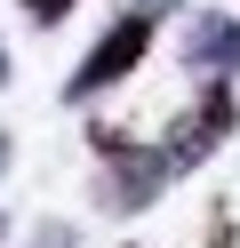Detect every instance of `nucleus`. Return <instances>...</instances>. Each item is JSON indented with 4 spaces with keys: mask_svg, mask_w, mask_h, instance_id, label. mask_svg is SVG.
Listing matches in <instances>:
<instances>
[{
    "mask_svg": "<svg viewBox=\"0 0 240 248\" xmlns=\"http://www.w3.org/2000/svg\"><path fill=\"white\" fill-rule=\"evenodd\" d=\"M168 176H176V168H168L160 144H136L128 128H96V208H104V216L152 208Z\"/></svg>",
    "mask_w": 240,
    "mask_h": 248,
    "instance_id": "f257e3e1",
    "label": "nucleus"
},
{
    "mask_svg": "<svg viewBox=\"0 0 240 248\" xmlns=\"http://www.w3.org/2000/svg\"><path fill=\"white\" fill-rule=\"evenodd\" d=\"M144 48H152V16L120 8V16H112V32H104V40H96V48L72 64V80H64V104H88V96H104L112 80H128V72L144 64Z\"/></svg>",
    "mask_w": 240,
    "mask_h": 248,
    "instance_id": "f03ea898",
    "label": "nucleus"
},
{
    "mask_svg": "<svg viewBox=\"0 0 240 248\" xmlns=\"http://www.w3.org/2000/svg\"><path fill=\"white\" fill-rule=\"evenodd\" d=\"M232 120H240V104H232V88H224V80H208L200 96H192L184 112H176L168 128H160V152H168V168H200L208 152H216L224 136H232Z\"/></svg>",
    "mask_w": 240,
    "mask_h": 248,
    "instance_id": "7ed1b4c3",
    "label": "nucleus"
},
{
    "mask_svg": "<svg viewBox=\"0 0 240 248\" xmlns=\"http://www.w3.org/2000/svg\"><path fill=\"white\" fill-rule=\"evenodd\" d=\"M176 56H184V72L232 80V72H240V16H224V8H200V16H184V40H176Z\"/></svg>",
    "mask_w": 240,
    "mask_h": 248,
    "instance_id": "20e7f679",
    "label": "nucleus"
},
{
    "mask_svg": "<svg viewBox=\"0 0 240 248\" xmlns=\"http://www.w3.org/2000/svg\"><path fill=\"white\" fill-rule=\"evenodd\" d=\"M72 8H80V0H24V16H32V24H64Z\"/></svg>",
    "mask_w": 240,
    "mask_h": 248,
    "instance_id": "39448f33",
    "label": "nucleus"
},
{
    "mask_svg": "<svg viewBox=\"0 0 240 248\" xmlns=\"http://www.w3.org/2000/svg\"><path fill=\"white\" fill-rule=\"evenodd\" d=\"M128 8H136V16H152V24H160V16H168V8H184V0H128Z\"/></svg>",
    "mask_w": 240,
    "mask_h": 248,
    "instance_id": "423d86ee",
    "label": "nucleus"
},
{
    "mask_svg": "<svg viewBox=\"0 0 240 248\" xmlns=\"http://www.w3.org/2000/svg\"><path fill=\"white\" fill-rule=\"evenodd\" d=\"M0 176H8V128H0Z\"/></svg>",
    "mask_w": 240,
    "mask_h": 248,
    "instance_id": "0eeeda50",
    "label": "nucleus"
},
{
    "mask_svg": "<svg viewBox=\"0 0 240 248\" xmlns=\"http://www.w3.org/2000/svg\"><path fill=\"white\" fill-rule=\"evenodd\" d=\"M0 88H8V48H0Z\"/></svg>",
    "mask_w": 240,
    "mask_h": 248,
    "instance_id": "6e6552de",
    "label": "nucleus"
}]
</instances>
